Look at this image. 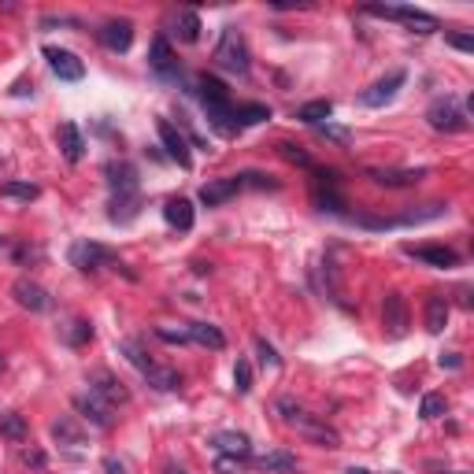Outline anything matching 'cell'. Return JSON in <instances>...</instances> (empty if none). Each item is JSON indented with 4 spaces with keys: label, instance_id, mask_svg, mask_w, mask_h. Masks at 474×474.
<instances>
[{
    "label": "cell",
    "instance_id": "obj_34",
    "mask_svg": "<svg viewBox=\"0 0 474 474\" xmlns=\"http://www.w3.org/2000/svg\"><path fill=\"white\" fill-rule=\"evenodd\" d=\"M37 193H41V189H37L34 182H0V196H11V201H26V204H30V201H37Z\"/></svg>",
    "mask_w": 474,
    "mask_h": 474
},
{
    "label": "cell",
    "instance_id": "obj_33",
    "mask_svg": "<svg viewBox=\"0 0 474 474\" xmlns=\"http://www.w3.org/2000/svg\"><path fill=\"white\" fill-rule=\"evenodd\" d=\"M178 41H186V45H193V41H201V15L196 11H178Z\"/></svg>",
    "mask_w": 474,
    "mask_h": 474
},
{
    "label": "cell",
    "instance_id": "obj_44",
    "mask_svg": "<svg viewBox=\"0 0 474 474\" xmlns=\"http://www.w3.org/2000/svg\"><path fill=\"white\" fill-rule=\"evenodd\" d=\"M319 134H323V137H330V141H337V144H348V141H352L348 130H345V126H334V123H323V126H319Z\"/></svg>",
    "mask_w": 474,
    "mask_h": 474
},
{
    "label": "cell",
    "instance_id": "obj_25",
    "mask_svg": "<svg viewBox=\"0 0 474 474\" xmlns=\"http://www.w3.org/2000/svg\"><path fill=\"white\" fill-rule=\"evenodd\" d=\"M186 334H189V341H196V345H204V348H212V352L226 348V337H222V330H219V326H212V323H189Z\"/></svg>",
    "mask_w": 474,
    "mask_h": 474
},
{
    "label": "cell",
    "instance_id": "obj_16",
    "mask_svg": "<svg viewBox=\"0 0 474 474\" xmlns=\"http://www.w3.org/2000/svg\"><path fill=\"white\" fill-rule=\"evenodd\" d=\"M104 175H108L111 193H137V170L126 160H108L104 163Z\"/></svg>",
    "mask_w": 474,
    "mask_h": 474
},
{
    "label": "cell",
    "instance_id": "obj_14",
    "mask_svg": "<svg viewBox=\"0 0 474 474\" xmlns=\"http://www.w3.org/2000/svg\"><path fill=\"white\" fill-rule=\"evenodd\" d=\"M241 193V182H237V175H230V178H215V182H204L201 186V204L204 208H219V204H226V201H233V196Z\"/></svg>",
    "mask_w": 474,
    "mask_h": 474
},
{
    "label": "cell",
    "instance_id": "obj_11",
    "mask_svg": "<svg viewBox=\"0 0 474 474\" xmlns=\"http://www.w3.org/2000/svg\"><path fill=\"white\" fill-rule=\"evenodd\" d=\"M156 134H160V141H163L167 156H170V160H175L182 170H189V167H193V156H189V144H186V137H182L178 130L167 123V118H160V123H156Z\"/></svg>",
    "mask_w": 474,
    "mask_h": 474
},
{
    "label": "cell",
    "instance_id": "obj_54",
    "mask_svg": "<svg viewBox=\"0 0 474 474\" xmlns=\"http://www.w3.org/2000/svg\"><path fill=\"white\" fill-rule=\"evenodd\" d=\"M0 245H4V237H0Z\"/></svg>",
    "mask_w": 474,
    "mask_h": 474
},
{
    "label": "cell",
    "instance_id": "obj_52",
    "mask_svg": "<svg viewBox=\"0 0 474 474\" xmlns=\"http://www.w3.org/2000/svg\"><path fill=\"white\" fill-rule=\"evenodd\" d=\"M348 474H371V470L367 467H348Z\"/></svg>",
    "mask_w": 474,
    "mask_h": 474
},
{
    "label": "cell",
    "instance_id": "obj_12",
    "mask_svg": "<svg viewBox=\"0 0 474 474\" xmlns=\"http://www.w3.org/2000/svg\"><path fill=\"white\" fill-rule=\"evenodd\" d=\"M208 445H212L219 456H233V459H241V463L252 456V438H248V433H237V430H222Z\"/></svg>",
    "mask_w": 474,
    "mask_h": 474
},
{
    "label": "cell",
    "instance_id": "obj_37",
    "mask_svg": "<svg viewBox=\"0 0 474 474\" xmlns=\"http://www.w3.org/2000/svg\"><path fill=\"white\" fill-rule=\"evenodd\" d=\"M315 204L319 212H330V215H345V201L334 193V189H315Z\"/></svg>",
    "mask_w": 474,
    "mask_h": 474
},
{
    "label": "cell",
    "instance_id": "obj_24",
    "mask_svg": "<svg viewBox=\"0 0 474 474\" xmlns=\"http://www.w3.org/2000/svg\"><path fill=\"white\" fill-rule=\"evenodd\" d=\"M256 467L259 470H267V474H293L300 463H297V456L293 452H285V449H271V452H263L256 459Z\"/></svg>",
    "mask_w": 474,
    "mask_h": 474
},
{
    "label": "cell",
    "instance_id": "obj_31",
    "mask_svg": "<svg viewBox=\"0 0 474 474\" xmlns=\"http://www.w3.org/2000/svg\"><path fill=\"white\" fill-rule=\"evenodd\" d=\"M26 433H30V426H26V419L19 412H4V415H0V438L26 441Z\"/></svg>",
    "mask_w": 474,
    "mask_h": 474
},
{
    "label": "cell",
    "instance_id": "obj_35",
    "mask_svg": "<svg viewBox=\"0 0 474 474\" xmlns=\"http://www.w3.org/2000/svg\"><path fill=\"white\" fill-rule=\"evenodd\" d=\"M237 182H241V189H282V182L278 178H271V175H259V170H241L237 175Z\"/></svg>",
    "mask_w": 474,
    "mask_h": 474
},
{
    "label": "cell",
    "instance_id": "obj_13",
    "mask_svg": "<svg viewBox=\"0 0 474 474\" xmlns=\"http://www.w3.org/2000/svg\"><path fill=\"white\" fill-rule=\"evenodd\" d=\"M404 256H412L419 263H430V267H456L459 263V252H452V248L445 245H404Z\"/></svg>",
    "mask_w": 474,
    "mask_h": 474
},
{
    "label": "cell",
    "instance_id": "obj_42",
    "mask_svg": "<svg viewBox=\"0 0 474 474\" xmlns=\"http://www.w3.org/2000/svg\"><path fill=\"white\" fill-rule=\"evenodd\" d=\"M156 337L167 341V345H189V334L186 330H170V326H156Z\"/></svg>",
    "mask_w": 474,
    "mask_h": 474
},
{
    "label": "cell",
    "instance_id": "obj_10",
    "mask_svg": "<svg viewBox=\"0 0 474 474\" xmlns=\"http://www.w3.org/2000/svg\"><path fill=\"white\" fill-rule=\"evenodd\" d=\"M407 82V74L404 71H393V74H386L381 82H374L371 89H363L360 93V104L363 108H381V104H389L393 97H397V89Z\"/></svg>",
    "mask_w": 474,
    "mask_h": 474
},
{
    "label": "cell",
    "instance_id": "obj_39",
    "mask_svg": "<svg viewBox=\"0 0 474 474\" xmlns=\"http://www.w3.org/2000/svg\"><path fill=\"white\" fill-rule=\"evenodd\" d=\"M233 389L241 393H252V367H248V360H237L233 363Z\"/></svg>",
    "mask_w": 474,
    "mask_h": 474
},
{
    "label": "cell",
    "instance_id": "obj_20",
    "mask_svg": "<svg viewBox=\"0 0 474 474\" xmlns=\"http://www.w3.org/2000/svg\"><path fill=\"white\" fill-rule=\"evenodd\" d=\"M367 178L378 182V186H386V189H404V186L423 182L426 170H378V167H371V170H367Z\"/></svg>",
    "mask_w": 474,
    "mask_h": 474
},
{
    "label": "cell",
    "instance_id": "obj_23",
    "mask_svg": "<svg viewBox=\"0 0 474 474\" xmlns=\"http://www.w3.org/2000/svg\"><path fill=\"white\" fill-rule=\"evenodd\" d=\"M196 93H201L204 108H215V104H230V89L219 82L215 74H201L196 78Z\"/></svg>",
    "mask_w": 474,
    "mask_h": 474
},
{
    "label": "cell",
    "instance_id": "obj_53",
    "mask_svg": "<svg viewBox=\"0 0 474 474\" xmlns=\"http://www.w3.org/2000/svg\"><path fill=\"white\" fill-rule=\"evenodd\" d=\"M4 367H8V360H4V352H0V374H4Z\"/></svg>",
    "mask_w": 474,
    "mask_h": 474
},
{
    "label": "cell",
    "instance_id": "obj_18",
    "mask_svg": "<svg viewBox=\"0 0 474 474\" xmlns=\"http://www.w3.org/2000/svg\"><path fill=\"white\" fill-rule=\"evenodd\" d=\"M11 297L19 300V304L26 308V311H45L52 300H48V293L37 282H30V278H19L15 285H11Z\"/></svg>",
    "mask_w": 474,
    "mask_h": 474
},
{
    "label": "cell",
    "instance_id": "obj_36",
    "mask_svg": "<svg viewBox=\"0 0 474 474\" xmlns=\"http://www.w3.org/2000/svg\"><path fill=\"white\" fill-rule=\"evenodd\" d=\"M118 352H123V356H126V360L137 367L141 374H144V371H149V367H152V360H149V356H144V348L137 345V341H118Z\"/></svg>",
    "mask_w": 474,
    "mask_h": 474
},
{
    "label": "cell",
    "instance_id": "obj_28",
    "mask_svg": "<svg viewBox=\"0 0 474 474\" xmlns=\"http://www.w3.org/2000/svg\"><path fill=\"white\" fill-rule=\"evenodd\" d=\"M60 337L67 341L71 348H82V345L93 341V323H89V319H71L67 326H60Z\"/></svg>",
    "mask_w": 474,
    "mask_h": 474
},
{
    "label": "cell",
    "instance_id": "obj_6",
    "mask_svg": "<svg viewBox=\"0 0 474 474\" xmlns=\"http://www.w3.org/2000/svg\"><path fill=\"white\" fill-rule=\"evenodd\" d=\"M89 393L100 397L104 404H111V407L130 400V389L123 386V378H115L111 371H93V374H89Z\"/></svg>",
    "mask_w": 474,
    "mask_h": 474
},
{
    "label": "cell",
    "instance_id": "obj_51",
    "mask_svg": "<svg viewBox=\"0 0 474 474\" xmlns=\"http://www.w3.org/2000/svg\"><path fill=\"white\" fill-rule=\"evenodd\" d=\"M163 474H189V470H186V467H178V463H167V467H163Z\"/></svg>",
    "mask_w": 474,
    "mask_h": 474
},
{
    "label": "cell",
    "instance_id": "obj_15",
    "mask_svg": "<svg viewBox=\"0 0 474 474\" xmlns=\"http://www.w3.org/2000/svg\"><path fill=\"white\" fill-rule=\"evenodd\" d=\"M74 412H82V419H89L97 430H111V404H104L100 397L93 393H82V397H74Z\"/></svg>",
    "mask_w": 474,
    "mask_h": 474
},
{
    "label": "cell",
    "instance_id": "obj_29",
    "mask_svg": "<svg viewBox=\"0 0 474 474\" xmlns=\"http://www.w3.org/2000/svg\"><path fill=\"white\" fill-rule=\"evenodd\" d=\"M330 115H334V104L330 100H311V104H304V108H297V118H300V123H308V126L330 123Z\"/></svg>",
    "mask_w": 474,
    "mask_h": 474
},
{
    "label": "cell",
    "instance_id": "obj_3",
    "mask_svg": "<svg viewBox=\"0 0 474 474\" xmlns=\"http://www.w3.org/2000/svg\"><path fill=\"white\" fill-rule=\"evenodd\" d=\"M426 118H430L433 130H445V134H459V130L470 126V123H467V111H459L456 97H438V100L430 104Z\"/></svg>",
    "mask_w": 474,
    "mask_h": 474
},
{
    "label": "cell",
    "instance_id": "obj_8",
    "mask_svg": "<svg viewBox=\"0 0 474 474\" xmlns=\"http://www.w3.org/2000/svg\"><path fill=\"white\" fill-rule=\"evenodd\" d=\"M71 263L78 271L89 274V271H100L104 263H115V256L104 245H97V241H74L71 245Z\"/></svg>",
    "mask_w": 474,
    "mask_h": 474
},
{
    "label": "cell",
    "instance_id": "obj_4",
    "mask_svg": "<svg viewBox=\"0 0 474 474\" xmlns=\"http://www.w3.org/2000/svg\"><path fill=\"white\" fill-rule=\"evenodd\" d=\"M289 426H293V430L300 433V438L315 441L319 449H341V433H337L334 426H326L319 415H297Z\"/></svg>",
    "mask_w": 474,
    "mask_h": 474
},
{
    "label": "cell",
    "instance_id": "obj_49",
    "mask_svg": "<svg viewBox=\"0 0 474 474\" xmlns=\"http://www.w3.org/2000/svg\"><path fill=\"white\" fill-rule=\"evenodd\" d=\"M104 474H130L123 459H115V456H104Z\"/></svg>",
    "mask_w": 474,
    "mask_h": 474
},
{
    "label": "cell",
    "instance_id": "obj_22",
    "mask_svg": "<svg viewBox=\"0 0 474 474\" xmlns=\"http://www.w3.org/2000/svg\"><path fill=\"white\" fill-rule=\"evenodd\" d=\"M141 212V196L137 193H111V204H108V219L111 222H130L137 219Z\"/></svg>",
    "mask_w": 474,
    "mask_h": 474
},
{
    "label": "cell",
    "instance_id": "obj_5",
    "mask_svg": "<svg viewBox=\"0 0 474 474\" xmlns=\"http://www.w3.org/2000/svg\"><path fill=\"white\" fill-rule=\"evenodd\" d=\"M381 326H386L389 337H404L407 334L412 315H407V300L400 293H386V300H381Z\"/></svg>",
    "mask_w": 474,
    "mask_h": 474
},
{
    "label": "cell",
    "instance_id": "obj_41",
    "mask_svg": "<svg viewBox=\"0 0 474 474\" xmlns=\"http://www.w3.org/2000/svg\"><path fill=\"white\" fill-rule=\"evenodd\" d=\"M256 352H259L263 367H282V356L274 352V345H267V341H263V337H256Z\"/></svg>",
    "mask_w": 474,
    "mask_h": 474
},
{
    "label": "cell",
    "instance_id": "obj_38",
    "mask_svg": "<svg viewBox=\"0 0 474 474\" xmlns=\"http://www.w3.org/2000/svg\"><path fill=\"white\" fill-rule=\"evenodd\" d=\"M445 412H449V400H445L441 393H426V397H423V407H419V415H423V419H441Z\"/></svg>",
    "mask_w": 474,
    "mask_h": 474
},
{
    "label": "cell",
    "instance_id": "obj_26",
    "mask_svg": "<svg viewBox=\"0 0 474 474\" xmlns=\"http://www.w3.org/2000/svg\"><path fill=\"white\" fill-rule=\"evenodd\" d=\"M449 311H452L449 297H445V293H433V297L426 300V330H430V334H441L445 326H449Z\"/></svg>",
    "mask_w": 474,
    "mask_h": 474
},
{
    "label": "cell",
    "instance_id": "obj_32",
    "mask_svg": "<svg viewBox=\"0 0 474 474\" xmlns=\"http://www.w3.org/2000/svg\"><path fill=\"white\" fill-rule=\"evenodd\" d=\"M233 118L237 126H259L271 118V108L267 104H241V108H233Z\"/></svg>",
    "mask_w": 474,
    "mask_h": 474
},
{
    "label": "cell",
    "instance_id": "obj_46",
    "mask_svg": "<svg viewBox=\"0 0 474 474\" xmlns=\"http://www.w3.org/2000/svg\"><path fill=\"white\" fill-rule=\"evenodd\" d=\"M215 470H219V474H237V470H241V459H233V456H219V459H215Z\"/></svg>",
    "mask_w": 474,
    "mask_h": 474
},
{
    "label": "cell",
    "instance_id": "obj_48",
    "mask_svg": "<svg viewBox=\"0 0 474 474\" xmlns=\"http://www.w3.org/2000/svg\"><path fill=\"white\" fill-rule=\"evenodd\" d=\"M22 463L41 470V467H45V452H41V449H26V452H22Z\"/></svg>",
    "mask_w": 474,
    "mask_h": 474
},
{
    "label": "cell",
    "instance_id": "obj_2",
    "mask_svg": "<svg viewBox=\"0 0 474 474\" xmlns=\"http://www.w3.org/2000/svg\"><path fill=\"white\" fill-rule=\"evenodd\" d=\"M215 63L222 71H230V74H248V48H245V37L237 26H226L219 37V45H215Z\"/></svg>",
    "mask_w": 474,
    "mask_h": 474
},
{
    "label": "cell",
    "instance_id": "obj_43",
    "mask_svg": "<svg viewBox=\"0 0 474 474\" xmlns=\"http://www.w3.org/2000/svg\"><path fill=\"white\" fill-rule=\"evenodd\" d=\"M274 407H278V415L285 419V423H293V419H297V415H304V407H300V404H297L293 397H282V400H278V404H274Z\"/></svg>",
    "mask_w": 474,
    "mask_h": 474
},
{
    "label": "cell",
    "instance_id": "obj_27",
    "mask_svg": "<svg viewBox=\"0 0 474 474\" xmlns=\"http://www.w3.org/2000/svg\"><path fill=\"white\" fill-rule=\"evenodd\" d=\"M144 381H149L152 389H160V393H175V389H182V374L175 371V367H149L144 371Z\"/></svg>",
    "mask_w": 474,
    "mask_h": 474
},
{
    "label": "cell",
    "instance_id": "obj_17",
    "mask_svg": "<svg viewBox=\"0 0 474 474\" xmlns=\"http://www.w3.org/2000/svg\"><path fill=\"white\" fill-rule=\"evenodd\" d=\"M56 141H60L63 160H67V163H82V156H86V137H82V130H78L74 123H60Z\"/></svg>",
    "mask_w": 474,
    "mask_h": 474
},
{
    "label": "cell",
    "instance_id": "obj_50",
    "mask_svg": "<svg viewBox=\"0 0 474 474\" xmlns=\"http://www.w3.org/2000/svg\"><path fill=\"white\" fill-rule=\"evenodd\" d=\"M456 293H459V304H463V308H470V289H467V285H459Z\"/></svg>",
    "mask_w": 474,
    "mask_h": 474
},
{
    "label": "cell",
    "instance_id": "obj_7",
    "mask_svg": "<svg viewBox=\"0 0 474 474\" xmlns=\"http://www.w3.org/2000/svg\"><path fill=\"white\" fill-rule=\"evenodd\" d=\"M45 60H48V67L60 82H82L86 78V63L67 48H45Z\"/></svg>",
    "mask_w": 474,
    "mask_h": 474
},
{
    "label": "cell",
    "instance_id": "obj_9",
    "mask_svg": "<svg viewBox=\"0 0 474 474\" xmlns=\"http://www.w3.org/2000/svg\"><path fill=\"white\" fill-rule=\"evenodd\" d=\"M97 37H100V45L108 52H126L130 45H134V22L130 19H108L97 30Z\"/></svg>",
    "mask_w": 474,
    "mask_h": 474
},
{
    "label": "cell",
    "instance_id": "obj_30",
    "mask_svg": "<svg viewBox=\"0 0 474 474\" xmlns=\"http://www.w3.org/2000/svg\"><path fill=\"white\" fill-rule=\"evenodd\" d=\"M52 438H56L60 445H86V433L74 426L71 415H63V419H56V423H52Z\"/></svg>",
    "mask_w": 474,
    "mask_h": 474
},
{
    "label": "cell",
    "instance_id": "obj_45",
    "mask_svg": "<svg viewBox=\"0 0 474 474\" xmlns=\"http://www.w3.org/2000/svg\"><path fill=\"white\" fill-rule=\"evenodd\" d=\"M438 367H441V371H459V367H463V356H459V352H441Z\"/></svg>",
    "mask_w": 474,
    "mask_h": 474
},
{
    "label": "cell",
    "instance_id": "obj_1",
    "mask_svg": "<svg viewBox=\"0 0 474 474\" xmlns=\"http://www.w3.org/2000/svg\"><path fill=\"white\" fill-rule=\"evenodd\" d=\"M367 15H378V19H397L404 22L407 30H415V34H438L441 30V22L426 15V11H419V8H404V4H367L363 8Z\"/></svg>",
    "mask_w": 474,
    "mask_h": 474
},
{
    "label": "cell",
    "instance_id": "obj_21",
    "mask_svg": "<svg viewBox=\"0 0 474 474\" xmlns=\"http://www.w3.org/2000/svg\"><path fill=\"white\" fill-rule=\"evenodd\" d=\"M149 67H152L156 74H163V78H175V74H178V60H175V52H170V41H167V37H156V41H152Z\"/></svg>",
    "mask_w": 474,
    "mask_h": 474
},
{
    "label": "cell",
    "instance_id": "obj_47",
    "mask_svg": "<svg viewBox=\"0 0 474 474\" xmlns=\"http://www.w3.org/2000/svg\"><path fill=\"white\" fill-rule=\"evenodd\" d=\"M449 45L459 52H474V37L470 34H449Z\"/></svg>",
    "mask_w": 474,
    "mask_h": 474
},
{
    "label": "cell",
    "instance_id": "obj_40",
    "mask_svg": "<svg viewBox=\"0 0 474 474\" xmlns=\"http://www.w3.org/2000/svg\"><path fill=\"white\" fill-rule=\"evenodd\" d=\"M278 152L285 156L289 163H297V167H308V170L315 167V163H311V156H308L304 149H300V144H293V141H282V144H278Z\"/></svg>",
    "mask_w": 474,
    "mask_h": 474
},
{
    "label": "cell",
    "instance_id": "obj_19",
    "mask_svg": "<svg viewBox=\"0 0 474 474\" xmlns=\"http://www.w3.org/2000/svg\"><path fill=\"white\" fill-rule=\"evenodd\" d=\"M163 219H167V226H175V230H193V219H196V212H193V201H186V196H170V201L163 204Z\"/></svg>",
    "mask_w": 474,
    "mask_h": 474
}]
</instances>
